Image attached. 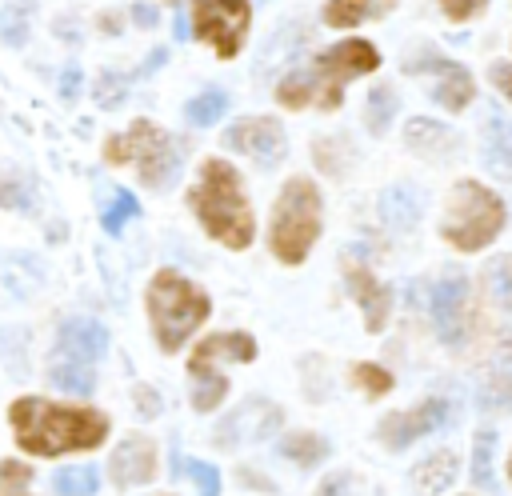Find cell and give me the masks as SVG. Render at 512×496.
Wrapping results in <instances>:
<instances>
[{
  "label": "cell",
  "mask_w": 512,
  "mask_h": 496,
  "mask_svg": "<svg viewBox=\"0 0 512 496\" xmlns=\"http://www.w3.org/2000/svg\"><path fill=\"white\" fill-rule=\"evenodd\" d=\"M508 476H512V456H508Z\"/></svg>",
  "instance_id": "44"
},
{
  "label": "cell",
  "mask_w": 512,
  "mask_h": 496,
  "mask_svg": "<svg viewBox=\"0 0 512 496\" xmlns=\"http://www.w3.org/2000/svg\"><path fill=\"white\" fill-rule=\"evenodd\" d=\"M192 24H196V36L216 48L220 60H232L244 48L252 4L248 0H192Z\"/></svg>",
  "instance_id": "9"
},
{
  "label": "cell",
  "mask_w": 512,
  "mask_h": 496,
  "mask_svg": "<svg viewBox=\"0 0 512 496\" xmlns=\"http://www.w3.org/2000/svg\"><path fill=\"white\" fill-rule=\"evenodd\" d=\"M148 320L156 332V344L164 352H176L204 320H208V296L184 280L180 272H156L148 284Z\"/></svg>",
  "instance_id": "3"
},
{
  "label": "cell",
  "mask_w": 512,
  "mask_h": 496,
  "mask_svg": "<svg viewBox=\"0 0 512 496\" xmlns=\"http://www.w3.org/2000/svg\"><path fill=\"white\" fill-rule=\"evenodd\" d=\"M96 100H100L104 108L120 104V100H124V76H116V72H104V76H100V88H96Z\"/></svg>",
  "instance_id": "38"
},
{
  "label": "cell",
  "mask_w": 512,
  "mask_h": 496,
  "mask_svg": "<svg viewBox=\"0 0 512 496\" xmlns=\"http://www.w3.org/2000/svg\"><path fill=\"white\" fill-rule=\"evenodd\" d=\"M316 496H360V484H356L348 472H332V476L316 488Z\"/></svg>",
  "instance_id": "37"
},
{
  "label": "cell",
  "mask_w": 512,
  "mask_h": 496,
  "mask_svg": "<svg viewBox=\"0 0 512 496\" xmlns=\"http://www.w3.org/2000/svg\"><path fill=\"white\" fill-rule=\"evenodd\" d=\"M132 16H136L144 28H152V24H156V12H152L148 4H136V8H132Z\"/></svg>",
  "instance_id": "43"
},
{
  "label": "cell",
  "mask_w": 512,
  "mask_h": 496,
  "mask_svg": "<svg viewBox=\"0 0 512 496\" xmlns=\"http://www.w3.org/2000/svg\"><path fill=\"white\" fill-rule=\"evenodd\" d=\"M476 400H480L484 408H504V404H512V336L500 340V348H496V356H492V364H488V372H484V380H480Z\"/></svg>",
  "instance_id": "19"
},
{
  "label": "cell",
  "mask_w": 512,
  "mask_h": 496,
  "mask_svg": "<svg viewBox=\"0 0 512 496\" xmlns=\"http://www.w3.org/2000/svg\"><path fill=\"white\" fill-rule=\"evenodd\" d=\"M376 64H380V56H376V48H372L368 40H340V44H332L328 52H320L316 64L304 68L300 76H304V84H308V100H316L320 108L332 112V108H340V100H344V84H348L352 76L376 72Z\"/></svg>",
  "instance_id": "8"
},
{
  "label": "cell",
  "mask_w": 512,
  "mask_h": 496,
  "mask_svg": "<svg viewBox=\"0 0 512 496\" xmlns=\"http://www.w3.org/2000/svg\"><path fill=\"white\" fill-rule=\"evenodd\" d=\"M32 472L16 460H0V496H28Z\"/></svg>",
  "instance_id": "35"
},
{
  "label": "cell",
  "mask_w": 512,
  "mask_h": 496,
  "mask_svg": "<svg viewBox=\"0 0 512 496\" xmlns=\"http://www.w3.org/2000/svg\"><path fill=\"white\" fill-rule=\"evenodd\" d=\"M412 76H432V96L448 108V112H460V108H468L472 104V96H476V84H472V76L460 68V64H452V60H440V56H420V60H408L404 64Z\"/></svg>",
  "instance_id": "12"
},
{
  "label": "cell",
  "mask_w": 512,
  "mask_h": 496,
  "mask_svg": "<svg viewBox=\"0 0 512 496\" xmlns=\"http://www.w3.org/2000/svg\"><path fill=\"white\" fill-rule=\"evenodd\" d=\"M396 0H328L324 4V24L328 28H352L364 20H376L384 12H392Z\"/></svg>",
  "instance_id": "22"
},
{
  "label": "cell",
  "mask_w": 512,
  "mask_h": 496,
  "mask_svg": "<svg viewBox=\"0 0 512 496\" xmlns=\"http://www.w3.org/2000/svg\"><path fill=\"white\" fill-rule=\"evenodd\" d=\"M28 20H32V4H12L0 12V40L4 44H24L28 40Z\"/></svg>",
  "instance_id": "32"
},
{
  "label": "cell",
  "mask_w": 512,
  "mask_h": 496,
  "mask_svg": "<svg viewBox=\"0 0 512 496\" xmlns=\"http://www.w3.org/2000/svg\"><path fill=\"white\" fill-rule=\"evenodd\" d=\"M12 432L16 444L32 456H60V452H80L96 448L108 436V420L92 408H64L48 404L40 396H24L12 404Z\"/></svg>",
  "instance_id": "1"
},
{
  "label": "cell",
  "mask_w": 512,
  "mask_h": 496,
  "mask_svg": "<svg viewBox=\"0 0 512 496\" xmlns=\"http://www.w3.org/2000/svg\"><path fill=\"white\" fill-rule=\"evenodd\" d=\"M252 356H256V340L248 332H216V336L200 340L192 360H188L192 408L196 412H212L224 400V392H228L224 364H248Z\"/></svg>",
  "instance_id": "6"
},
{
  "label": "cell",
  "mask_w": 512,
  "mask_h": 496,
  "mask_svg": "<svg viewBox=\"0 0 512 496\" xmlns=\"http://www.w3.org/2000/svg\"><path fill=\"white\" fill-rule=\"evenodd\" d=\"M104 348H108V332H104L100 320H92V316H72V320H64L60 340H56V356L92 364V360L104 356Z\"/></svg>",
  "instance_id": "16"
},
{
  "label": "cell",
  "mask_w": 512,
  "mask_h": 496,
  "mask_svg": "<svg viewBox=\"0 0 512 496\" xmlns=\"http://www.w3.org/2000/svg\"><path fill=\"white\" fill-rule=\"evenodd\" d=\"M448 420H452V404L440 400V396H432V400H424V404H416V408H404V412L384 416V420H380V440H384L388 448H408L412 440H420V436L444 428Z\"/></svg>",
  "instance_id": "11"
},
{
  "label": "cell",
  "mask_w": 512,
  "mask_h": 496,
  "mask_svg": "<svg viewBox=\"0 0 512 496\" xmlns=\"http://www.w3.org/2000/svg\"><path fill=\"white\" fill-rule=\"evenodd\" d=\"M484 280H488L492 300H496L500 308H508V312H512V256L492 260V264H488V272H484Z\"/></svg>",
  "instance_id": "30"
},
{
  "label": "cell",
  "mask_w": 512,
  "mask_h": 496,
  "mask_svg": "<svg viewBox=\"0 0 512 496\" xmlns=\"http://www.w3.org/2000/svg\"><path fill=\"white\" fill-rule=\"evenodd\" d=\"M504 228V204L492 188L476 184V180H460L448 196V208H444V240L460 252H476V248H488Z\"/></svg>",
  "instance_id": "5"
},
{
  "label": "cell",
  "mask_w": 512,
  "mask_h": 496,
  "mask_svg": "<svg viewBox=\"0 0 512 496\" xmlns=\"http://www.w3.org/2000/svg\"><path fill=\"white\" fill-rule=\"evenodd\" d=\"M484 4L488 0H440V8H444L448 20H472L476 12H484Z\"/></svg>",
  "instance_id": "39"
},
{
  "label": "cell",
  "mask_w": 512,
  "mask_h": 496,
  "mask_svg": "<svg viewBox=\"0 0 512 496\" xmlns=\"http://www.w3.org/2000/svg\"><path fill=\"white\" fill-rule=\"evenodd\" d=\"M112 480L120 488H136V484H148L156 476V444L148 436H128L116 452H112Z\"/></svg>",
  "instance_id": "17"
},
{
  "label": "cell",
  "mask_w": 512,
  "mask_h": 496,
  "mask_svg": "<svg viewBox=\"0 0 512 496\" xmlns=\"http://www.w3.org/2000/svg\"><path fill=\"white\" fill-rule=\"evenodd\" d=\"M320 212H324V204H320V192L312 180L292 176L280 188L276 208H272V228H268V244H272L276 260L300 264L308 256V248L320 236Z\"/></svg>",
  "instance_id": "4"
},
{
  "label": "cell",
  "mask_w": 512,
  "mask_h": 496,
  "mask_svg": "<svg viewBox=\"0 0 512 496\" xmlns=\"http://www.w3.org/2000/svg\"><path fill=\"white\" fill-rule=\"evenodd\" d=\"M344 280H348V292L356 296V304H360V312H364L368 332H380V328L388 324V312H392L388 288H384L364 264H344Z\"/></svg>",
  "instance_id": "15"
},
{
  "label": "cell",
  "mask_w": 512,
  "mask_h": 496,
  "mask_svg": "<svg viewBox=\"0 0 512 496\" xmlns=\"http://www.w3.org/2000/svg\"><path fill=\"white\" fill-rule=\"evenodd\" d=\"M280 452L288 456V460H296V464H320L324 456H328V444L320 440V436H312V432H292V436H284V444H280Z\"/></svg>",
  "instance_id": "28"
},
{
  "label": "cell",
  "mask_w": 512,
  "mask_h": 496,
  "mask_svg": "<svg viewBox=\"0 0 512 496\" xmlns=\"http://www.w3.org/2000/svg\"><path fill=\"white\" fill-rule=\"evenodd\" d=\"M52 488H56V496H92V492L100 488V476H96V468H88V464H80V468H60V472L52 476Z\"/></svg>",
  "instance_id": "27"
},
{
  "label": "cell",
  "mask_w": 512,
  "mask_h": 496,
  "mask_svg": "<svg viewBox=\"0 0 512 496\" xmlns=\"http://www.w3.org/2000/svg\"><path fill=\"white\" fill-rule=\"evenodd\" d=\"M392 112H396V92H392V88H384V84H380V88H372V92H368V116H364V120H368V132H376V136H380V132L388 128Z\"/></svg>",
  "instance_id": "31"
},
{
  "label": "cell",
  "mask_w": 512,
  "mask_h": 496,
  "mask_svg": "<svg viewBox=\"0 0 512 496\" xmlns=\"http://www.w3.org/2000/svg\"><path fill=\"white\" fill-rule=\"evenodd\" d=\"M380 216L388 228H412L420 220V196L408 188V184H388L380 192Z\"/></svg>",
  "instance_id": "21"
},
{
  "label": "cell",
  "mask_w": 512,
  "mask_h": 496,
  "mask_svg": "<svg viewBox=\"0 0 512 496\" xmlns=\"http://www.w3.org/2000/svg\"><path fill=\"white\" fill-rule=\"evenodd\" d=\"M184 468H188V476L196 480L200 496H220V472H216L212 464H204V460H188Z\"/></svg>",
  "instance_id": "36"
},
{
  "label": "cell",
  "mask_w": 512,
  "mask_h": 496,
  "mask_svg": "<svg viewBox=\"0 0 512 496\" xmlns=\"http://www.w3.org/2000/svg\"><path fill=\"white\" fill-rule=\"evenodd\" d=\"M464 320H468V280L448 276L432 292V324H436L444 344H460L464 340Z\"/></svg>",
  "instance_id": "14"
},
{
  "label": "cell",
  "mask_w": 512,
  "mask_h": 496,
  "mask_svg": "<svg viewBox=\"0 0 512 496\" xmlns=\"http://www.w3.org/2000/svg\"><path fill=\"white\" fill-rule=\"evenodd\" d=\"M404 140H408L416 152H424V156H436V152L452 148V132H448L440 120H428V116H416V120L404 128Z\"/></svg>",
  "instance_id": "24"
},
{
  "label": "cell",
  "mask_w": 512,
  "mask_h": 496,
  "mask_svg": "<svg viewBox=\"0 0 512 496\" xmlns=\"http://www.w3.org/2000/svg\"><path fill=\"white\" fill-rule=\"evenodd\" d=\"M352 380H356L368 396H384V392L392 388V372L380 368V364H356V368H352Z\"/></svg>",
  "instance_id": "34"
},
{
  "label": "cell",
  "mask_w": 512,
  "mask_h": 496,
  "mask_svg": "<svg viewBox=\"0 0 512 496\" xmlns=\"http://www.w3.org/2000/svg\"><path fill=\"white\" fill-rule=\"evenodd\" d=\"M136 212H140L136 196H128V192H116V196H112V204L104 208V232H112V236H116V232H120V228H124V224H128Z\"/></svg>",
  "instance_id": "33"
},
{
  "label": "cell",
  "mask_w": 512,
  "mask_h": 496,
  "mask_svg": "<svg viewBox=\"0 0 512 496\" xmlns=\"http://www.w3.org/2000/svg\"><path fill=\"white\" fill-rule=\"evenodd\" d=\"M104 152H108L112 164H136L140 180L152 184V188H168L176 180V172H180L176 140L168 132H160L152 120H136L128 132L112 136Z\"/></svg>",
  "instance_id": "7"
},
{
  "label": "cell",
  "mask_w": 512,
  "mask_h": 496,
  "mask_svg": "<svg viewBox=\"0 0 512 496\" xmlns=\"http://www.w3.org/2000/svg\"><path fill=\"white\" fill-rule=\"evenodd\" d=\"M136 404H140L144 416H156V412H160V400H156L148 388H136Z\"/></svg>",
  "instance_id": "42"
},
{
  "label": "cell",
  "mask_w": 512,
  "mask_h": 496,
  "mask_svg": "<svg viewBox=\"0 0 512 496\" xmlns=\"http://www.w3.org/2000/svg\"><path fill=\"white\" fill-rule=\"evenodd\" d=\"M492 84L500 88V96H504V100H512V64H508V60L492 64Z\"/></svg>",
  "instance_id": "40"
},
{
  "label": "cell",
  "mask_w": 512,
  "mask_h": 496,
  "mask_svg": "<svg viewBox=\"0 0 512 496\" xmlns=\"http://www.w3.org/2000/svg\"><path fill=\"white\" fill-rule=\"evenodd\" d=\"M472 480L484 492L496 488V432L492 428L476 432V440H472Z\"/></svg>",
  "instance_id": "25"
},
{
  "label": "cell",
  "mask_w": 512,
  "mask_h": 496,
  "mask_svg": "<svg viewBox=\"0 0 512 496\" xmlns=\"http://www.w3.org/2000/svg\"><path fill=\"white\" fill-rule=\"evenodd\" d=\"M224 108H228V96H224L220 88H208V92L192 96L184 112H188V120H192V124H200V128H204V124L220 120V116H224Z\"/></svg>",
  "instance_id": "29"
},
{
  "label": "cell",
  "mask_w": 512,
  "mask_h": 496,
  "mask_svg": "<svg viewBox=\"0 0 512 496\" xmlns=\"http://www.w3.org/2000/svg\"><path fill=\"white\" fill-rule=\"evenodd\" d=\"M192 212L200 216L204 232L212 240H220L224 248H248L256 236V220L248 208V196L240 188V172L228 160H204L200 180L188 196Z\"/></svg>",
  "instance_id": "2"
},
{
  "label": "cell",
  "mask_w": 512,
  "mask_h": 496,
  "mask_svg": "<svg viewBox=\"0 0 512 496\" xmlns=\"http://www.w3.org/2000/svg\"><path fill=\"white\" fill-rule=\"evenodd\" d=\"M0 208L12 212H36V184L24 172H0Z\"/></svg>",
  "instance_id": "26"
},
{
  "label": "cell",
  "mask_w": 512,
  "mask_h": 496,
  "mask_svg": "<svg viewBox=\"0 0 512 496\" xmlns=\"http://www.w3.org/2000/svg\"><path fill=\"white\" fill-rule=\"evenodd\" d=\"M456 472H460V464H456V452H452V448H440V452L424 456V460L412 468V484H416L420 492L436 496V492H444V488L456 480Z\"/></svg>",
  "instance_id": "20"
},
{
  "label": "cell",
  "mask_w": 512,
  "mask_h": 496,
  "mask_svg": "<svg viewBox=\"0 0 512 496\" xmlns=\"http://www.w3.org/2000/svg\"><path fill=\"white\" fill-rule=\"evenodd\" d=\"M224 144H228L232 152L252 156L256 164L272 168V164L284 156L288 136H284L280 120H272V116H248V120H236V124L224 132Z\"/></svg>",
  "instance_id": "10"
},
{
  "label": "cell",
  "mask_w": 512,
  "mask_h": 496,
  "mask_svg": "<svg viewBox=\"0 0 512 496\" xmlns=\"http://www.w3.org/2000/svg\"><path fill=\"white\" fill-rule=\"evenodd\" d=\"M280 428V408L268 400H244L220 428H216V444H252L264 440Z\"/></svg>",
  "instance_id": "13"
},
{
  "label": "cell",
  "mask_w": 512,
  "mask_h": 496,
  "mask_svg": "<svg viewBox=\"0 0 512 496\" xmlns=\"http://www.w3.org/2000/svg\"><path fill=\"white\" fill-rule=\"evenodd\" d=\"M76 88H80V68H64V76H60V92H64V100H72Z\"/></svg>",
  "instance_id": "41"
},
{
  "label": "cell",
  "mask_w": 512,
  "mask_h": 496,
  "mask_svg": "<svg viewBox=\"0 0 512 496\" xmlns=\"http://www.w3.org/2000/svg\"><path fill=\"white\" fill-rule=\"evenodd\" d=\"M480 160L500 180H512V120L500 108H484L480 124Z\"/></svg>",
  "instance_id": "18"
},
{
  "label": "cell",
  "mask_w": 512,
  "mask_h": 496,
  "mask_svg": "<svg viewBox=\"0 0 512 496\" xmlns=\"http://www.w3.org/2000/svg\"><path fill=\"white\" fill-rule=\"evenodd\" d=\"M48 380H52L60 392H76V396H88V392L96 388V372H92V364H80V360H64V356H52Z\"/></svg>",
  "instance_id": "23"
}]
</instances>
